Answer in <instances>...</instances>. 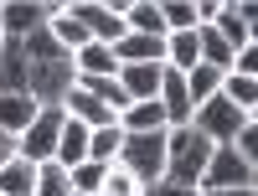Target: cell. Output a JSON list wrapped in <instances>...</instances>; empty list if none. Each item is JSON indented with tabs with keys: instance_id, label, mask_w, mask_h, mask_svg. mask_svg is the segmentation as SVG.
<instances>
[{
	"instance_id": "cell-1",
	"label": "cell",
	"mask_w": 258,
	"mask_h": 196,
	"mask_svg": "<svg viewBox=\"0 0 258 196\" xmlns=\"http://www.w3.org/2000/svg\"><path fill=\"white\" fill-rule=\"evenodd\" d=\"M207 160H212V140H207V135H197L191 124H186V129H165V181L197 191Z\"/></svg>"
},
{
	"instance_id": "cell-2",
	"label": "cell",
	"mask_w": 258,
	"mask_h": 196,
	"mask_svg": "<svg viewBox=\"0 0 258 196\" xmlns=\"http://www.w3.org/2000/svg\"><path fill=\"white\" fill-rule=\"evenodd\" d=\"M119 170H129L140 186H155L165 181V129H155V135H124L119 145Z\"/></svg>"
},
{
	"instance_id": "cell-3",
	"label": "cell",
	"mask_w": 258,
	"mask_h": 196,
	"mask_svg": "<svg viewBox=\"0 0 258 196\" xmlns=\"http://www.w3.org/2000/svg\"><path fill=\"white\" fill-rule=\"evenodd\" d=\"M253 181H258V165H248L232 145H212V160H207V170H202L197 191L212 196V191H232V186H253Z\"/></svg>"
},
{
	"instance_id": "cell-4",
	"label": "cell",
	"mask_w": 258,
	"mask_h": 196,
	"mask_svg": "<svg viewBox=\"0 0 258 196\" xmlns=\"http://www.w3.org/2000/svg\"><path fill=\"white\" fill-rule=\"evenodd\" d=\"M243 124H248V114H243V108H232L222 93H212L207 103L191 108V129H197V135H207L212 145H232V135H238Z\"/></svg>"
},
{
	"instance_id": "cell-5",
	"label": "cell",
	"mask_w": 258,
	"mask_h": 196,
	"mask_svg": "<svg viewBox=\"0 0 258 196\" xmlns=\"http://www.w3.org/2000/svg\"><path fill=\"white\" fill-rule=\"evenodd\" d=\"M73 21L83 31H88V41H103V47H114V41H124L129 36V26H124V6H103V0H73Z\"/></svg>"
},
{
	"instance_id": "cell-6",
	"label": "cell",
	"mask_w": 258,
	"mask_h": 196,
	"mask_svg": "<svg viewBox=\"0 0 258 196\" xmlns=\"http://www.w3.org/2000/svg\"><path fill=\"white\" fill-rule=\"evenodd\" d=\"M62 103H41V114L26 124V135H21V160H31V165H47L57 155V135H62Z\"/></svg>"
},
{
	"instance_id": "cell-7",
	"label": "cell",
	"mask_w": 258,
	"mask_h": 196,
	"mask_svg": "<svg viewBox=\"0 0 258 196\" xmlns=\"http://www.w3.org/2000/svg\"><path fill=\"white\" fill-rule=\"evenodd\" d=\"M253 21H258V6H253V0H243V6H232V0H227V6L217 11V21H212V31H217L232 52H243V47H253Z\"/></svg>"
},
{
	"instance_id": "cell-8",
	"label": "cell",
	"mask_w": 258,
	"mask_h": 196,
	"mask_svg": "<svg viewBox=\"0 0 258 196\" xmlns=\"http://www.w3.org/2000/svg\"><path fill=\"white\" fill-rule=\"evenodd\" d=\"M47 16H52V6H41V0H6L0 6V36L21 41V36L47 26Z\"/></svg>"
},
{
	"instance_id": "cell-9",
	"label": "cell",
	"mask_w": 258,
	"mask_h": 196,
	"mask_svg": "<svg viewBox=\"0 0 258 196\" xmlns=\"http://www.w3.org/2000/svg\"><path fill=\"white\" fill-rule=\"evenodd\" d=\"M160 73H165V62H124L114 78H119V88L129 93V103H150L160 93Z\"/></svg>"
},
{
	"instance_id": "cell-10",
	"label": "cell",
	"mask_w": 258,
	"mask_h": 196,
	"mask_svg": "<svg viewBox=\"0 0 258 196\" xmlns=\"http://www.w3.org/2000/svg\"><path fill=\"white\" fill-rule=\"evenodd\" d=\"M26 78H31V68H26L21 41L0 36V93H26Z\"/></svg>"
},
{
	"instance_id": "cell-11",
	"label": "cell",
	"mask_w": 258,
	"mask_h": 196,
	"mask_svg": "<svg viewBox=\"0 0 258 196\" xmlns=\"http://www.w3.org/2000/svg\"><path fill=\"white\" fill-rule=\"evenodd\" d=\"M41 114V103L31 98V93H0V129H6V135H26V124Z\"/></svg>"
},
{
	"instance_id": "cell-12",
	"label": "cell",
	"mask_w": 258,
	"mask_h": 196,
	"mask_svg": "<svg viewBox=\"0 0 258 196\" xmlns=\"http://www.w3.org/2000/svg\"><path fill=\"white\" fill-rule=\"evenodd\" d=\"M114 62H165V36H135L129 31L124 41H114Z\"/></svg>"
},
{
	"instance_id": "cell-13",
	"label": "cell",
	"mask_w": 258,
	"mask_h": 196,
	"mask_svg": "<svg viewBox=\"0 0 258 196\" xmlns=\"http://www.w3.org/2000/svg\"><path fill=\"white\" fill-rule=\"evenodd\" d=\"M73 68H78V78H114V73H119V62H114V47L88 41L83 52H73Z\"/></svg>"
},
{
	"instance_id": "cell-14",
	"label": "cell",
	"mask_w": 258,
	"mask_h": 196,
	"mask_svg": "<svg viewBox=\"0 0 258 196\" xmlns=\"http://www.w3.org/2000/svg\"><path fill=\"white\" fill-rule=\"evenodd\" d=\"M197 62H202L197 31H170V36H165V68H170V73H191Z\"/></svg>"
},
{
	"instance_id": "cell-15",
	"label": "cell",
	"mask_w": 258,
	"mask_h": 196,
	"mask_svg": "<svg viewBox=\"0 0 258 196\" xmlns=\"http://www.w3.org/2000/svg\"><path fill=\"white\" fill-rule=\"evenodd\" d=\"M124 26L135 31V36H165L160 0H135V6H124Z\"/></svg>"
},
{
	"instance_id": "cell-16",
	"label": "cell",
	"mask_w": 258,
	"mask_h": 196,
	"mask_svg": "<svg viewBox=\"0 0 258 196\" xmlns=\"http://www.w3.org/2000/svg\"><path fill=\"white\" fill-rule=\"evenodd\" d=\"M36 191V165L31 160H6L0 165V196H31Z\"/></svg>"
},
{
	"instance_id": "cell-17",
	"label": "cell",
	"mask_w": 258,
	"mask_h": 196,
	"mask_svg": "<svg viewBox=\"0 0 258 196\" xmlns=\"http://www.w3.org/2000/svg\"><path fill=\"white\" fill-rule=\"evenodd\" d=\"M119 145H124V129H119V124L88 129V160H93V165H114V160H119Z\"/></svg>"
},
{
	"instance_id": "cell-18",
	"label": "cell",
	"mask_w": 258,
	"mask_h": 196,
	"mask_svg": "<svg viewBox=\"0 0 258 196\" xmlns=\"http://www.w3.org/2000/svg\"><path fill=\"white\" fill-rule=\"evenodd\" d=\"M181 78H186V93H191V108H197V103H207L212 93L222 88V73H217V68H207V62H197V68H191V73H181Z\"/></svg>"
},
{
	"instance_id": "cell-19",
	"label": "cell",
	"mask_w": 258,
	"mask_h": 196,
	"mask_svg": "<svg viewBox=\"0 0 258 196\" xmlns=\"http://www.w3.org/2000/svg\"><path fill=\"white\" fill-rule=\"evenodd\" d=\"M31 196H73V181H68V170H62L57 160L36 165V191H31Z\"/></svg>"
},
{
	"instance_id": "cell-20",
	"label": "cell",
	"mask_w": 258,
	"mask_h": 196,
	"mask_svg": "<svg viewBox=\"0 0 258 196\" xmlns=\"http://www.w3.org/2000/svg\"><path fill=\"white\" fill-rule=\"evenodd\" d=\"M103 176H109V165H93V160H83V165H73V170H68L73 191H88V196H98V191H103Z\"/></svg>"
},
{
	"instance_id": "cell-21",
	"label": "cell",
	"mask_w": 258,
	"mask_h": 196,
	"mask_svg": "<svg viewBox=\"0 0 258 196\" xmlns=\"http://www.w3.org/2000/svg\"><path fill=\"white\" fill-rule=\"evenodd\" d=\"M98 196H140V181L129 176V170L109 165V176H103V191H98Z\"/></svg>"
},
{
	"instance_id": "cell-22",
	"label": "cell",
	"mask_w": 258,
	"mask_h": 196,
	"mask_svg": "<svg viewBox=\"0 0 258 196\" xmlns=\"http://www.w3.org/2000/svg\"><path fill=\"white\" fill-rule=\"evenodd\" d=\"M232 150H238V155H243L248 165H258V124H253V119L238 129V135H232Z\"/></svg>"
},
{
	"instance_id": "cell-23",
	"label": "cell",
	"mask_w": 258,
	"mask_h": 196,
	"mask_svg": "<svg viewBox=\"0 0 258 196\" xmlns=\"http://www.w3.org/2000/svg\"><path fill=\"white\" fill-rule=\"evenodd\" d=\"M140 196H202V191L176 186V181H155V186H140Z\"/></svg>"
},
{
	"instance_id": "cell-24",
	"label": "cell",
	"mask_w": 258,
	"mask_h": 196,
	"mask_svg": "<svg viewBox=\"0 0 258 196\" xmlns=\"http://www.w3.org/2000/svg\"><path fill=\"white\" fill-rule=\"evenodd\" d=\"M21 155V140L16 135H6V129H0V165H6V160H16Z\"/></svg>"
},
{
	"instance_id": "cell-25",
	"label": "cell",
	"mask_w": 258,
	"mask_h": 196,
	"mask_svg": "<svg viewBox=\"0 0 258 196\" xmlns=\"http://www.w3.org/2000/svg\"><path fill=\"white\" fill-rule=\"evenodd\" d=\"M212 196H258L253 186H232V191H212Z\"/></svg>"
},
{
	"instance_id": "cell-26",
	"label": "cell",
	"mask_w": 258,
	"mask_h": 196,
	"mask_svg": "<svg viewBox=\"0 0 258 196\" xmlns=\"http://www.w3.org/2000/svg\"><path fill=\"white\" fill-rule=\"evenodd\" d=\"M73 196H88V191H73Z\"/></svg>"
}]
</instances>
